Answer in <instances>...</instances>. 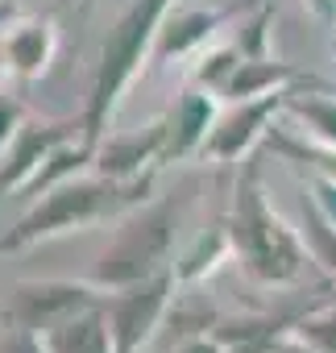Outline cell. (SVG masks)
I'll use <instances>...</instances> for the list:
<instances>
[{"label":"cell","instance_id":"cell-6","mask_svg":"<svg viewBox=\"0 0 336 353\" xmlns=\"http://www.w3.org/2000/svg\"><path fill=\"white\" fill-rule=\"evenodd\" d=\"M92 307L87 291L75 283H25L13 291V316L21 328H54L63 320H71L75 312Z\"/></svg>","mask_w":336,"mask_h":353},{"label":"cell","instance_id":"cell-13","mask_svg":"<svg viewBox=\"0 0 336 353\" xmlns=\"http://www.w3.org/2000/svg\"><path fill=\"white\" fill-rule=\"evenodd\" d=\"M175 129H171V150H191L200 137L208 141V125H212V104H208V96H187L183 104H179V112H175V121H171Z\"/></svg>","mask_w":336,"mask_h":353},{"label":"cell","instance_id":"cell-9","mask_svg":"<svg viewBox=\"0 0 336 353\" xmlns=\"http://www.w3.org/2000/svg\"><path fill=\"white\" fill-rule=\"evenodd\" d=\"M63 141V129H50V125H25L17 129V137L9 141V162L0 166V192L9 183H21L30 170L42 166V158H50Z\"/></svg>","mask_w":336,"mask_h":353},{"label":"cell","instance_id":"cell-17","mask_svg":"<svg viewBox=\"0 0 336 353\" xmlns=\"http://www.w3.org/2000/svg\"><path fill=\"white\" fill-rule=\"evenodd\" d=\"M303 341H307L311 349H319V353H336V312L307 320V324H303Z\"/></svg>","mask_w":336,"mask_h":353},{"label":"cell","instance_id":"cell-3","mask_svg":"<svg viewBox=\"0 0 336 353\" xmlns=\"http://www.w3.org/2000/svg\"><path fill=\"white\" fill-rule=\"evenodd\" d=\"M171 233H175V221H171L166 208H154V212L137 216L100 254L96 283H104V287H133V283L149 279L162 266L166 250H171Z\"/></svg>","mask_w":336,"mask_h":353},{"label":"cell","instance_id":"cell-2","mask_svg":"<svg viewBox=\"0 0 336 353\" xmlns=\"http://www.w3.org/2000/svg\"><path fill=\"white\" fill-rule=\"evenodd\" d=\"M166 13V0H141V5L129 9V17L112 30L108 46H104V63L96 75V92H92V108H87V133L96 137L104 129V117L112 112L120 88L129 83V75L137 71L145 46L158 38V21Z\"/></svg>","mask_w":336,"mask_h":353},{"label":"cell","instance_id":"cell-7","mask_svg":"<svg viewBox=\"0 0 336 353\" xmlns=\"http://www.w3.org/2000/svg\"><path fill=\"white\" fill-rule=\"evenodd\" d=\"M282 104V92H266V96H253V100H241V108H233L208 137V154L212 158H237L241 150H249V141L262 133V125L278 112Z\"/></svg>","mask_w":336,"mask_h":353},{"label":"cell","instance_id":"cell-14","mask_svg":"<svg viewBox=\"0 0 336 353\" xmlns=\"http://www.w3.org/2000/svg\"><path fill=\"white\" fill-rule=\"evenodd\" d=\"M5 54H9V63H13L21 75L42 71V67H46V54H50V34H46V26H25L21 34H13L9 46H5Z\"/></svg>","mask_w":336,"mask_h":353},{"label":"cell","instance_id":"cell-24","mask_svg":"<svg viewBox=\"0 0 336 353\" xmlns=\"http://www.w3.org/2000/svg\"><path fill=\"white\" fill-rule=\"evenodd\" d=\"M311 5H315L319 13H332V9H336V0H311Z\"/></svg>","mask_w":336,"mask_h":353},{"label":"cell","instance_id":"cell-22","mask_svg":"<svg viewBox=\"0 0 336 353\" xmlns=\"http://www.w3.org/2000/svg\"><path fill=\"white\" fill-rule=\"evenodd\" d=\"M183 353H220V349H216V345H208V341H196V345H187Z\"/></svg>","mask_w":336,"mask_h":353},{"label":"cell","instance_id":"cell-8","mask_svg":"<svg viewBox=\"0 0 336 353\" xmlns=\"http://www.w3.org/2000/svg\"><path fill=\"white\" fill-rule=\"evenodd\" d=\"M50 353H112V328L104 307H83L71 320L54 324L46 336Z\"/></svg>","mask_w":336,"mask_h":353},{"label":"cell","instance_id":"cell-21","mask_svg":"<svg viewBox=\"0 0 336 353\" xmlns=\"http://www.w3.org/2000/svg\"><path fill=\"white\" fill-rule=\"evenodd\" d=\"M315 204L324 208V216L336 225V183H319V196H315Z\"/></svg>","mask_w":336,"mask_h":353},{"label":"cell","instance_id":"cell-12","mask_svg":"<svg viewBox=\"0 0 336 353\" xmlns=\"http://www.w3.org/2000/svg\"><path fill=\"white\" fill-rule=\"evenodd\" d=\"M166 141V129H149L145 137H125V141H112L104 154H100V166L104 174H112V179H120V174H129L133 166H141L145 158H154V150Z\"/></svg>","mask_w":336,"mask_h":353},{"label":"cell","instance_id":"cell-15","mask_svg":"<svg viewBox=\"0 0 336 353\" xmlns=\"http://www.w3.org/2000/svg\"><path fill=\"white\" fill-rule=\"evenodd\" d=\"M303 237H307L311 254H315L328 270H336V225L324 216L319 204H303Z\"/></svg>","mask_w":336,"mask_h":353},{"label":"cell","instance_id":"cell-18","mask_svg":"<svg viewBox=\"0 0 336 353\" xmlns=\"http://www.w3.org/2000/svg\"><path fill=\"white\" fill-rule=\"evenodd\" d=\"M237 59H241L237 50H220V54H212V59L200 67V79H204L208 88H224V83H229V75L237 71Z\"/></svg>","mask_w":336,"mask_h":353},{"label":"cell","instance_id":"cell-23","mask_svg":"<svg viewBox=\"0 0 336 353\" xmlns=\"http://www.w3.org/2000/svg\"><path fill=\"white\" fill-rule=\"evenodd\" d=\"M282 353H319V349H311V345H286Z\"/></svg>","mask_w":336,"mask_h":353},{"label":"cell","instance_id":"cell-20","mask_svg":"<svg viewBox=\"0 0 336 353\" xmlns=\"http://www.w3.org/2000/svg\"><path fill=\"white\" fill-rule=\"evenodd\" d=\"M17 137V108L9 100H0V145H9Z\"/></svg>","mask_w":336,"mask_h":353},{"label":"cell","instance_id":"cell-16","mask_svg":"<svg viewBox=\"0 0 336 353\" xmlns=\"http://www.w3.org/2000/svg\"><path fill=\"white\" fill-rule=\"evenodd\" d=\"M291 108L324 137V141H332L336 145V100H319V96H295L291 100Z\"/></svg>","mask_w":336,"mask_h":353},{"label":"cell","instance_id":"cell-11","mask_svg":"<svg viewBox=\"0 0 336 353\" xmlns=\"http://www.w3.org/2000/svg\"><path fill=\"white\" fill-rule=\"evenodd\" d=\"M216 21H220L216 13H183V17H175V21H166V26L158 30V42H154V59H171V54H183L187 46L204 42V38L212 34V26H216Z\"/></svg>","mask_w":336,"mask_h":353},{"label":"cell","instance_id":"cell-10","mask_svg":"<svg viewBox=\"0 0 336 353\" xmlns=\"http://www.w3.org/2000/svg\"><path fill=\"white\" fill-rule=\"evenodd\" d=\"M286 79H295V71L286 67V63H258V59H241L237 63V71L229 75V83L220 88L224 96H233V100H253V96H266V92H274L278 83H286Z\"/></svg>","mask_w":336,"mask_h":353},{"label":"cell","instance_id":"cell-4","mask_svg":"<svg viewBox=\"0 0 336 353\" xmlns=\"http://www.w3.org/2000/svg\"><path fill=\"white\" fill-rule=\"evenodd\" d=\"M120 200V188L116 183H63V188H50L46 200L0 241V250H17L25 241H38V237H50V233H63L71 225H83L92 216H100L104 208H112Z\"/></svg>","mask_w":336,"mask_h":353},{"label":"cell","instance_id":"cell-19","mask_svg":"<svg viewBox=\"0 0 336 353\" xmlns=\"http://www.w3.org/2000/svg\"><path fill=\"white\" fill-rule=\"evenodd\" d=\"M0 353H50V349L34 336V328H17L13 336L0 341Z\"/></svg>","mask_w":336,"mask_h":353},{"label":"cell","instance_id":"cell-1","mask_svg":"<svg viewBox=\"0 0 336 353\" xmlns=\"http://www.w3.org/2000/svg\"><path fill=\"white\" fill-rule=\"evenodd\" d=\"M233 241L237 250L245 254V266L258 274V279H295L299 274V241L295 233L266 208L262 192L253 183H245L237 192V212H233Z\"/></svg>","mask_w":336,"mask_h":353},{"label":"cell","instance_id":"cell-5","mask_svg":"<svg viewBox=\"0 0 336 353\" xmlns=\"http://www.w3.org/2000/svg\"><path fill=\"white\" fill-rule=\"evenodd\" d=\"M166 291H171V279L149 274L104 303L108 328H112V353H137V345L149 336V328L158 324V316L166 307Z\"/></svg>","mask_w":336,"mask_h":353}]
</instances>
